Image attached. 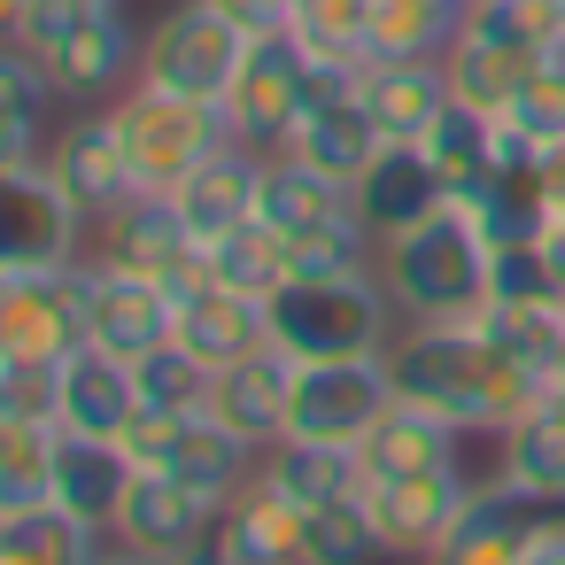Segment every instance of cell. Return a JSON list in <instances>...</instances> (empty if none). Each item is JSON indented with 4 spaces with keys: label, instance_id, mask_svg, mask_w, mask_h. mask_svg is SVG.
I'll return each mask as SVG.
<instances>
[{
    "label": "cell",
    "instance_id": "6da1fadb",
    "mask_svg": "<svg viewBox=\"0 0 565 565\" xmlns=\"http://www.w3.org/2000/svg\"><path fill=\"white\" fill-rule=\"evenodd\" d=\"M395 395L457 434H511L542 403V372L519 364L488 326H403L387 341Z\"/></svg>",
    "mask_w": 565,
    "mask_h": 565
},
{
    "label": "cell",
    "instance_id": "7a4b0ae2",
    "mask_svg": "<svg viewBox=\"0 0 565 565\" xmlns=\"http://www.w3.org/2000/svg\"><path fill=\"white\" fill-rule=\"evenodd\" d=\"M488 271H495V241L465 194H449L411 233L380 241V287L395 295L403 326H480Z\"/></svg>",
    "mask_w": 565,
    "mask_h": 565
},
{
    "label": "cell",
    "instance_id": "3957f363",
    "mask_svg": "<svg viewBox=\"0 0 565 565\" xmlns=\"http://www.w3.org/2000/svg\"><path fill=\"white\" fill-rule=\"evenodd\" d=\"M403 310L380 287V271L356 279H287L264 302V333L271 349H287L295 364H333V356H387Z\"/></svg>",
    "mask_w": 565,
    "mask_h": 565
},
{
    "label": "cell",
    "instance_id": "277c9868",
    "mask_svg": "<svg viewBox=\"0 0 565 565\" xmlns=\"http://www.w3.org/2000/svg\"><path fill=\"white\" fill-rule=\"evenodd\" d=\"M109 117H117L125 156H132L140 194H171L186 171H202V163L233 140V132H225V109L186 102V94H163V86H140V78L109 102Z\"/></svg>",
    "mask_w": 565,
    "mask_h": 565
},
{
    "label": "cell",
    "instance_id": "5b68a950",
    "mask_svg": "<svg viewBox=\"0 0 565 565\" xmlns=\"http://www.w3.org/2000/svg\"><path fill=\"white\" fill-rule=\"evenodd\" d=\"M248 47L256 40L217 9V0H179V9H163L148 24V40H140V86H163V94H186V102L225 109Z\"/></svg>",
    "mask_w": 565,
    "mask_h": 565
},
{
    "label": "cell",
    "instance_id": "8992f818",
    "mask_svg": "<svg viewBox=\"0 0 565 565\" xmlns=\"http://www.w3.org/2000/svg\"><path fill=\"white\" fill-rule=\"evenodd\" d=\"M125 457L140 465V472H171V480H186V488H202V495H233V488H248L256 480V465H264V449L256 441H241L225 418H210V411H140L132 426H125Z\"/></svg>",
    "mask_w": 565,
    "mask_h": 565
},
{
    "label": "cell",
    "instance_id": "52a82bcc",
    "mask_svg": "<svg viewBox=\"0 0 565 565\" xmlns=\"http://www.w3.org/2000/svg\"><path fill=\"white\" fill-rule=\"evenodd\" d=\"M71 349H86V256L40 264V271H0V356L63 364Z\"/></svg>",
    "mask_w": 565,
    "mask_h": 565
},
{
    "label": "cell",
    "instance_id": "ba28073f",
    "mask_svg": "<svg viewBox=\"0 0 565 565\" xmlns=\"http://www.w3.org/2000/svg\"><path fill=\"white\" fill-rule=\"evenodd\" d=\"M395 403V372L387 356H333V364H295V395H287V434L295 441H364L380 426V411ZM279 434V441H287Z\"/></svg>",
    "mask_w": 565,
    "mask_h": 565
},
{
    "label": "cell",
    "instance_id": "9c48e42d",
    "mask_svg": "<svg viewBox=\"0 0 565 565\" xmlns=\"http://www.w3.org/2000/svg\"><path fill=\"white\" fill-rule=\"evenodd\" d=\"M480 480H465V465H426V472H395V480H364V511L387 542L395 565H426L441 550V534L457 526L465 495Z\"/></svg>",
    "mask_w": 565,
    "mask_h": 565
},
{
    "label": "cell",
    "instance_id": "30bf717a",
    "mask_svg": "<svg viewBox=\"0 0 565 565\" xmlns=\"http://www.w3.org/2000/svg\"><path fill=\"white\" fill-rule=\"evenodd\" d=\"M78 202L55 186L47 163L32 171H0V271H40V264H78L86 248Z\"/></svg>",
    "mask_w": 565,
    "mask_h": 565
},
{
    "label": "cell",
    "instance_id": "8fae6325",
    "mask_svg": "<svg viewBox=\"0 0 565 565\" xmlns=\"http://www.w3.org/2000/svg\"><path fill=\"white\" fill-rule=\"evenodd\" d=\"M302 78H310V55L295 40H256L233 94H225V132L256 156H279L295 117H302Z\"/></svg>",
    "mask_w": 565,
    "mask_h": 565
},
{
    "label": "cell",
    "instance_id": "7c38bea8",
    "mask_svg": "<svg viewBox=\"0 0 565 565\" xmlns=\"http://www.w3.org/2000/svg\"><path fill=\"white\" fill-rule=\"evenodd\" d=\"M94 264H117V271L179 287V279L202 271V241L186 233V217H179L171 194H132L125 210H109L94 225Z\"/></svg>",
    "mask_w": 565,
    "mask_h": 565
},
{
    "label": "cell",
    "instance_id": "4fadbf2b",
    "mask_svg": "<svg viewBox=\"0 0 565 565\" xmlns=\"http://www.w3.org/2000/svg\"><path fill=\"white\" fill-rule=\"evenodd\" d=\"M179 326V302L163 279H140V271H117V264H94L86 256V341L140 364L148 349H163Z\"/></svg>",
    "mask_w": 565,
    "mask_h": 565
},
{
    "label": "cell",
    "instance_id": "5bb4252c",
    "mask_svg": "<svg viewBox=\"0 0 565 565\" xmlns=\"http://www.w3.org/2000/svg\"><path fill=\"white\" fill-rule=\"evenodd\" d=\"M550 526H557V511H550V503H534V495H519V488L488 480V488H472V495H465L457 526L441 534V550H434L426 565H526V557H534V542H542Z\"/></svg>",
    "mask_w": 565,
    "mask_h": 565
},
{
    "label": "cell",
    "instance_id": "9a60e30c",
    "mask_svg": "<svg viewBox=\"0 0 565 565\" xmlns=\"http://www.w3.org/2000/svg\"><path fill=\"white\" fill-rule=\"evenodd\" d=\"M47 171H55V186L78 202V217H86V225H102L109 210H125V202L140 194L132 156H125V140H117V117H109V109H94V117L63 125V132H55V148H47Z\"/></svg>",
    "mask_w": 565,
    "mask_h": 565
},
{
    "label": "cell",
    "instance_id": "2e32d148",
    "mask_svg": "<svg viewBox=\"0 0 565 565\" xmlns=\"http://www.w3.org/2000/svg\"><path fill=\"white\" fill-rule=\"evenodd\" d=\"M217 511H225L217 495H202V488H186L171 472H140L125 488V511H117L109 542H125L140 557H179V550H194V542L217 534Z\"/></svg>",
    "mask_w": 565,
    "mask_h": 565
},
{
    "label": "cell",
    "instance_id": "e0dca14e",
    "mask_svg": "<svg viewBox=\"0 0 565 565\" xmlns=\"http://www.w3.org/2000/svg\"><path fill=\"white\" fill-rule=\"evenodd\" d=\"M140 40H148V32H132L125 9H86V17L55 40V55H47L55 94H63V102H102V94L132 86V78H140Z\"/></svg>",
    "mask_w": 565,
    "mask_h": 565
},
{
    "label": "cell",
    "instance_id": "ac0fdd59",
    "mask_svg": "<svg viewBox=\"0 0 565 565\" xmlns=\"http://www.w3.org/2000/svg\"><path fill=\"white\" fill-rule=\"evenodd\" d=\"M171 302H179L171 341H179L186 356H202L210 372H225V364H241L248 349H264V341H271V333H264V302H256V295L217 287L210 271L179 279V287H171Z\"/></svg>",
    "mask_w": 565,
    "mask_h": 565
},
{
    "label": "cell",
    "instance_id": "d6986e66",
    "mask_svg": "<svg viewBox=\"0 0 565 565\" xmlns=\"http://www.w3.org/2000/svg\"><path fill=\"white\" fill-rule=\"evenodd\" d=\"M171 202H179L186 233L210 248V241H225V233L256 225V210H264V156H256V148H241V140H225L202 171H186V179L171 186Z\"/></svg>",
    "mask_w": 565,
    "mask_h": 565
},
{
    "label": "cell",
    "instance_id": "ffe728a7",
    "mask_svg": "<svg viewBox=\"0 0 565 565\" xmlns=\"http://www.w3.org/2000/svg\"><path fill=\"white\" fill-rule=\"evenodd\" d=\"M148 403H140V372L125 364V356H109V349H71L63 356V434H94V441H125V426L140 418Z\"/></svg>",
    "mask_w": 565,
    "mask_h": 565
},
{
    "label": "cell",
    "instance_id": "44dd1931",
    "mask_svg": "<svg viewBox=\"0 0 565 565\" xmlns=\"http://www.w3.org/2000/svg\"><path fill=\"white\" fill-rule=\"evenodd\" d=\"M287 395H295V356L264 341V349H248L241 364H225L210 380V418H225L241 441L271 449L287 434Z\"/></svg>",
    "mask_w": 565,
    "mask_h": 565
},
{
    "label": "cell",
    "instance_id": "7402d4cb",
    "mask_svg": "<svg viewBox=\"0 0 565 565\" xmlns=\"http://www.w3.org/2000/svg\"><path fill=\"white\" fill-rule=\"evenodd\" d=\"M449 202V186H441V171L426 163V148L418 140H387L380 156H372V171L356 179V217L380 233V241H395V233H411L418 217H434Z\"/></svg>",
    "mask_w": 565,
    "mask_h": 565
},
{
    "label": "cell",
    "instance_id": "603a6c76",
    "mask_svg": "<svg viewBox=\"0 0 565 565\" xmlns=\"http://www.w3.org/2000/svg\"><path fill=\"white\" fill-rule=\"evenodd\" d=\"M233 565H302V503L295 495H279L264 472L248 480V488H233L225 495V511H217V534H210Z\"/></svg>",
    "mask_w": 565,
    "mask_h": 565
},
{
    "label": "cell",
    "instance_id": "cb8c5ba5",
    "mask_svg": "<svg viewBox=\"0 0 565 565\" xmlns=\"http://www.w3.org/2000/svg\"><path fill=\"white\" fill-rule=\"evenodd\" d=\"M132 480H140V465L125 457V441H94V434H63L55 441V503L71 519H86L94 534L117 526Z\"/></svg>",
    "mask_w": 565,
    "mask_h": 565
},
{
    "label": "cell",
    "instance_id": "d4e9b609",
    "mask_svg": "<svg viewBox=\"0 0 565 565\" xmlns=\"http://www.w3.org/2000/svg\"><path fill=\"white\" fill-rule=\"evenodd\" d=\"M380 148H387V132L372 125V109H364V94H349V102H326V109H302L279 156H295V163H310V171H326V179H341V186H356V179L372 171V156H380Z\"/></svg>",
    "mask_w": 565,
    "mask_h": 565
},
{
    "label": "cell",
    "instance_id": "484cf974",
    "mask_svg": "<svg viewBox=\"0 0 565 565\" xmlns=\"http://www.w3.org/2000/svg\"><path fill=\"white\" fill-rule=\"evenodd\" d=\"M449 102L457 94H449L441 55L434 63H364V109H372V125L387 140H426Z\"/></svg>",
    "mask_w": 565,
    "mask_h": 565
},
{
    "label": "cell",
    "instance_id": "4316f807",
    "mask_svg": "<svg viewBox=\"0 0 565 565\" xmlns=\"http://www.w3.org/2000/svg\"><path fill=\"white\" fill-rule=\"evenodd\" d=\"M256 217L271 233L302 241V233H326V225L356 217V186H341V179H326V171H310L295 156H264V210Z\"/></svg>",
    "mask_w": 565,
    "mask_h": 565
},
{
    "label": "cell",
    "instance_id": "83f0119b",
    "mask_svg": "<svg viewBox=\"0 0 565 565\" xmlns=\"http://www.w3.org/2000/svg\"><path fill=\"white\" fill-rule=\"evenodd\" d=\"M457 426H441L434 411H418V403H387L380 411V426L356 441V457H364V480H395V472H426V465H457Z\"/></svg>",
    "mask_w": 565,
    "mask_h": 565
},
{
    "label": "cell",
    "instance_id": "f1b7e54d",
    "mask_svg": "<svg viewBox=\"0 0 565 565\" xmlns=\"http://www.w3.org/2000/svg\"><path fill=\"white\" fill-rule=\"evenodd\" d=\"M279 495H295L302 511H318V503H341V495H364V457L349 449V441H271L264 449V465H256Z\"/></svg>",
    "mask_w": 565,
    "mask_h": 565
},
{
    "label": "cell",
    "instance_id": "f546056e",
    "mask_svg": "<svg viewBox=\"0 0 565 565\" xmlns=\"http://www.w3.org/2000/svg\"><path fill=\"white\" fill-rule=\"evenodd\" d=\"M495 480L550 503V511H565V418L534 403L511 434H495Z\"/></svg>",
    "mask_w": 565,
    "mask_h": 565
},
{
    "label": "cell",
    "instance_id": "4dcf8cb0",
    "mask_svg": "<svg viewBox=\"0 0 565 565\" xmlns=\"http://www.w3.org/2000/svg\"><path fill=\"white\" fill-rule=\"evenodd\" d=\"M457 17L441 0H364V55L372 63H434L449 55Z\"/></svg>",
    "mask_w": 565,
    "mask_h": 565
},
{
    "label": "cell",
    "instance_id": "1f68e13d",
    "mask_svg": "<svg viewBox=\"0 0 565 565\" xmlns=\"http://www.w3.org/2000/svg\"><path fill=\"white\" fill-rule=\"evenodd\" d=\"M418 148H426V163L441 171L449 194H480V186L495 179V117H480V109H465V102H449L441 125H434Z\"/></svg>",
    "mask_w": 565,
    "mask_h": 565
},
{
    "label": "cell",
    "instance_id": "d6a6232c",
    "mask_svg": "<svg viewBox=\"0 0 565 565\" xmlns=\"http://www.w3.org/2000/svg\"><path fill=\"white\" fill-rule=\"evenodd\" d=\"M55 441H63V426L0 418V519L55 503Z\"/></svg>",
    "mask_w": 565,
    "mask_h": 565
},
{
    "label": "cell",
    "instance_id": "836d02e7",
    "mask_svg": "<svg viewBox=\"0 0 565 565\" xmlns=\"http://www.w3.org/2000/svg\"><path fill=\"white\" fill-rule=\"evenodd\" d=\"M202 271H210L217 287H233V295L271 302V295L287 287V233H271V225L256 217V225H241V233L210 241V248H202Z\"/></svg>",
    "mask_w": 565,
    "mask_h": 565
},
{
    "label": "cell",
    "instance_id": "e575fe53",
    "mask_svg": "<svg viewBox=\"0 0 565 565\" xmlns=\"http://www.w3.org/2000/svg\"><path fill=\"white\" fill-rule=\"evenodd\" d=\"M302 565H387V542H380L364 495L302 511Z\"/></svg>",
    "mask_w": 565,
    "mask_h": 565
},
{
    "label": "cell",
    "instance_id": "d590c367",
    "mask_svg": "<svg viewBox=\"0 0 565 565\" xmlns=\"http://www.w3.org/2000/svg\"><path fill=\"white\" fill-rule=\"evenodd\" d=\"M109 534H94L86 519H71L63 503H40V511H17L0 519V550H17L24 565H94Z\"/></svg>",
    "mask_w": 565,
    "mask_h": 565
},
{
    "label": "cell",
    "instance_id": "8d00e7d4",
    "mask_svg": "<svg viewBox=\"0 0 565 565\" xmlns=\"http://www.w3.org/2000/svg\"><path fill=\"white\" fill-rule=\"evenodd\" d=\"M480 326L534 372H557L565 364V302H488Z\"/></svg>",
    "mask_w": 565,
    "mask_h": 565
},
{
    "label": "cell",
    "instance_id": "74e56055",
    "mask_svg": "<svg viewBox=\"0 0 565 565\" xmlns=\"http://www.w3.org/2000/svg\"><path fill=\"white\" fill-rule=\"evenodd\" d=\"M132 372H140V403H148V411H210V380H217V372H210L202 356H186L179 341L148 349Z\"/></svg>",
    "mask_w": 565,
    "mask_h": 565
},
{
    "label": "cell",
    "instance_id": "f35d334b",
    "mask_svg": "<svg viewBox=\"0 0 565 565\" xmlns=\"http://www.w3.org/2000/svg\"><path fill=\"white\" fill-rule=\"evenodd\" d=\"M503 125H511L526 148H542V156L565 148V55H550V63L519 86V102L503 109Z\"/></svg>",
    "mask_w": 565,
    "mask_h": 565
},
{
    "label": "cell",
    "instance_id": "ab89813d",
    "mask_svg": "<svg viewBox=\"0 0 565 565\" xmlns=\"http://www.w3.org/2000/svg\"><path fill=\"white\" fill-rule=\"evenodd\" d=\"M55 102H63V94H55L47 63H40V55H24L17 40H0V117L47 125V109H55Z\"/></svg>",
    "mask_w": 565,
    "mask_h": 565
},
{
    "label": "cell",
    "instance_id": "60d3db41",
    "mask_svg": "<svg viewBox=\"0 0 565 565\" xmlns=\"http://www.w3.org/2000/svg\"><path fill=\"white\" fill-rule=\"evenodd\" d=\"M217 9H225L248 40H295V9H302V0H217Z\"/></svg>",
    "mask_w": 565,
    "mask_h": 565
},
{
    "label": "cell",
    "instance_id": "b9f144b4",
    "mask_svg": "<svg viewBox=\"0 0 565 565\" xmlns=\"http://www.w3.org/2000/svg\"><path fill=\"white\" fill-rule=\"evenodd\" d=\"M32 163H47V125L0 117V171H32Z\"/></svg>",
    "mask_w": 565,
    "mask_h": 565
},
{
    "label": "cell",
    "instance_id": "7bdbcfd3",
    "mask_svg": "<svg viewBox=\"0 0 565 565\" xmlns=\"http://www.w3.org/2000/svg\"><path fill=\"white\" fill-rule=\"evenodd\" d=\"M156 565H233L217 542H194V550H179V557H156Z\"/></svg>",
    "mask_w": 565,
    "mask_h": 565
},
{
    "label": "cell",
    "instance_id": "ee69618b",
    "mask_svg": "<svg viewBox=\"0 0 565 565\" xmlns=\"http://www.w3.org/2000/svg\"><path fill=\"white\" fill-rule=\"evenodd\" d=\"M526 565H565V519H557V526L534 542V557H526Z\"/></svg>",
    "mask_w": 565,
    "mask_h": 565
},
{
    "label": "cell",
    "instance_id": "f6af8a7d",
    "mask_svg": "<svg viewBox=\"0 0 565 565\" xmlns=\"http://www.w3.org/2000/svg\"><path fill=\"white\" fill-rule=\"evenodd\" d=\"M542 411H557V418H565V364H557V372H542Z\"/></svg>",
    "mask_w": 565,
    "mask_h": 565
},
{
    "label": "cell",
    "instance_id": "bcb514c9",
    "mask_svg": "<svg viewBox=\"0 0 565 565\" xmlns=\"http://www.w3.org/2000/svg\"><path fill=\"white\" fill-rule=\"evenodd\" d=\"M94 565H156V557H140V550H125V542H102Z\"/></svg>",
    "mask_w": 565,
    "mask_h": 565
},
{
    "label": "cell",
    "instance_id": "7dc6e473",
    "mask_svg": "<svg viewBox=\"0 0 565 565\" xmlns=\"http://www.w3.org/2000/svg\"><path fill=\"white\" fill-rule=\"evenodd\" d=\"M17 17H24V0H0V40L17 32Z\"/></svg>",
    "mask_w": 565,
    "mask_h": 565
},
{
    "label": "cell",
    "instance_id": "c3c4849f",
    "mask_svg": "<svg viewBox=\"0 0 565 565\" xmlns=\"http://www.w3.org/2000/svg\"><path fill=\"white\" fill-rule=\"evenodd\" d=\"M0 565H24V557H17V550H0Z\"/></svg>",
    "mask_w": 565,
    "mask_h": 565
},
{
    "label": "cell",
    "instance_id": "681fc988",
    "mask_svg": "<svg viewBox=\"0 0 565 565\" xmlns=\"http://www.w3.org/2000/svg\"><path fill=\"white\" fill-rule=\"evenodd\" d=\"M102 9H125V0H102Z\"/></svg>",
    "mask_w": 565,
    "mask_h": 565
},
{
    "label": "cell",
    "instance_id": "f907efd6",
    "mask_svg": "<svg viewBox=\"0 0 565 565\" xmlns=\"http://www.w3.org/2000/svg\"><path fill=\"white\" fill-rule=\"evenodd\" d=\"M557 163H565V148H557Z\"/></svg>",
    "mask_w": 565,
    "mask_h": 565
},
{
    "label": "cell",
    "instance_id": "816d5d0a",
    "mask_svg": "<svg viewBox=\"0 0 565 565\" xmlns=\"http://www.w3.org/2000/svg\"><path fill=\"white\" fill-rule=\"evenodd\" d=\"M557 9H565V0H557Z\"/></svg>",
    "mask_w": 565,
    "mask_h": 565
},
{
    "label": "cell",
    "instance_id": "f5cc1de1",
    "mask_svg": "<svg viewBox=\"0 0 565 565\" xmlns=\"http://www.w3.org/2000/svg\"><path fill=\"white\" fill-rule=\"evenodd\" d=\"M387 565H395V557H387Z\"/></svg>",
    "mask_w": 565,
    "mask_h": 565
}]
</instances>
